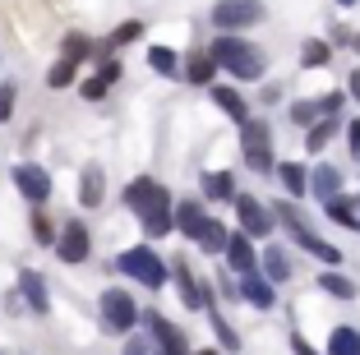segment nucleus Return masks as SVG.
<instances>
[{
  "mask_svg": "<svg viewBox=\"0 0 360 355\" xmlns=\"http://www.w3.org/2000/svg\"><path fill=\"white\" fill-rule=\"evenodd\" d=\"M125 208L139 217V226H143V235L148 240H162V235H171V189L158 185L153 176H134L125 185Z\"/></svg>",
  "mask_w": 360,
  "mask_h": 355,
  "instance_id": "nucleus-1",
  "label": "nucleus"
},
{
  "mask_svg": "<svg viewBox=\"0 0 360 355\" xmlns=\"http://www.w3.org/2000/svg\"><path fill=\"white\" fill-rule=\"evenodd\" d=\"M208 56L217 60V70H226L231 79H240V84H255V79H264V70H268V56L259 51L255 42L236 37V32H222V37L208 46Z\"/></svg>",
  "mask_w": 360,
  "mask_h": 355,
  "instance_id": "nucleus-2",
  "label": "nucleus"
},
{
  "mask_svg": "<svg viewBox=\"0 0 360 355\" xmlns=\"http://www.w3.org/2000/svg\"><path fill=\"white\" fill-rule=\"evenodd\" d=\"M116 272H125L129 282L148 286V291H162V286H167V277H171L167 259H158V254H153L148 245H134V250L116 254Z\"/></svg>",
  "mask_w": 360,
  "mask_h": 355,
  "instance_id": "nucleus-3",
  "label": "nucleus"
},
{
  "mask_svg": "<svg viewBox=\"0 0 360 355\" xmlns=\"http://www.w3.org/2000/svg\"><path fill=\"white\" fill-rule=\"evenodd\" d=\"M240 157H245V167L259 171V176H273V138H268V125L264 120H250L245 115L240 120Z\"/></svg>",
  "mask_w": 360,
  "mask_h": 355,
  "instance_id": "nucleus-4",
  "label": "nucleus"
},
{
  "mask_svg": "<svg viewBox=\"0 0 360 355\" xmlns=\"http://www.w3.org/2000/svg\"><path fill=\"white\" fill-rule=\"evenodd\" d=\"M273 221H282V226L291 231V240H296L300 250H309V254H314V259H323V263H328V268H338V263H342V254L333 250L328 240H319L314 231H309L305 221L296 217V208H291V203H277V208H273Z\"/></svg>",
  "mask_w": 360,
  "mask_h": 355,
  "instance_id": "nucleus-5",
  "label": "nucleus"
},
{
  "mask_svg": "<svg viewBox=\"0 0 360 355\" xmlns=\"http://www.w3.org/2000/svg\"><path fill=\"white\" fill-rule=\"evenodd\" d=\"M97 314H102V328L106 333H120L129 337L139 323V304L129 291H120V286H111V291H102V300H97Z\"/></svg>",
  "mask_w": 360,
  "mask_h": 355,
  "instance_id": "nucleus-6",
  "label": "nucleus"
},
{
  "mask_svg": "<svg viewBox=\"0 0 360 355\" xmlns=\"http://www.w3.org/2000/svg\"><path fill=\"white\" fill-rule=\"evenodd\" d=\"M208 19H212V28H222V32L250 28V23L264 19V0H217Z\"/></svg>",
  "mask_w": 360,
  "mask_h": 355,
  "instance_id": "nucleus-7",
  "label": "nucleus"
},
{
  "mask_svg": "<svg viewBox=\"0 0 360 355\" xmlns=\"http://www.w3.org/2000/svg\"><path fill=\"white\" fill-rule=\"evenodd\" d=\"M56 259L60 263H70V268H75V263H88V254H93V231L84 226V221H65L60 231H56Z\"/></svg>",
  "mask_w": 360,
  "mask_h": 355,
  "instance_id": "nucleus-8",
  "label": "nucleus"
},
{
  "mask_svg": "<svg viewBox=\"0 0 360 355\" xmlns=\"http://www.w3.org/2000/svg\"><path fill=\"white\" fill-rule=\"evenodd\" d=\"M10 180H14V189H19L32 208H42V203L51 199V171L37 167V162H19V167L10 171Z\"/></svg>",
  "mask_w": 360,
  "mask_h": 355,
  "instance_id": "nucleus-9",
  "label": "nucleus"
},
{
  "mask_svg": "<svg viewBox=\"0 0 360 355\" xmlns=\"http://www.w3.org/2000/svg\"><path fill=\"white\" fill-rule=\"evenodd\" d=\"M231 203H236V217H240V235H250V240L273 235V212H268L255 194H231Z\"/></svg>",
  "mask_w": 360,
  "mask_h": 355,
  "instance_id": "nucleus-10",
  "label": "nucleus"
},
{
  "mask_svg": "<svg viewBox=\"0 0 360 355\" xmlns=\"http://www.w3.org/2000/svg\"><path fill=\"white\" fill-rule=\"evenodd\" d=\"M171 282H176V291H180V300H185V309H208V304H212V286L199 282V277H194V268H190L185 259L171 263Z\"/></svg>",
  "mask_w": 360,
  "mask_h": 355,
  "instance_id": "nucleus-11",
  "label": "nucleus"
},
{
  "mask_svg": "<svg viewBox=\"0 0 360 355\" xmlns=\"http://www.w3.org/2000/svg\"><path fill=\"white\" fill-rule=\"evenodd\" d=\"M143 323H148V333H153V342H158V355H190V337L180 333L171 318H162L158 309H148L143 314Z\"/></svg>",
  "mask_w": 360,
  "mask_h": 355,
  "instance_id": "nucleus-12",
  "label": "nucleus"
},
{
  "mask_svg": "<svg viewBox=\"0 0 360 355\" xmlns=\"http://www.w3.org/2000/svg\"><path fill=\"white\" fill-rule=\"evenodd\" d=\"M120 60L116 56H102V65H97L93 74H88V79H79V97H84V102H102L106 93H111V84H120Z\"/></svg>",
  "mask_w": 360,
  "mask_h": 355,
  "instance_id": "nucleus-13",
  "label": "nucleus"
},
{
  "mask_svg": "<svg viewBox=\"0 0 360 355\" xmlns=\"http://www.w3.org/2000/svg\"><path fill=\"white\" fill-rule=\"evenodd\" d=\"M19 300H23V309H32V314L51 309V291H46V282L32 268H19Z\"/></svg>",
  "mask_w": 360,
  "mask_h": 355,
  "instance_id": "nucleus-14",
  "label": "nucleus"
},
{
  "mask_svg": "<svg viewBox=\"0 0 360 355\" xmlns=\"http://www.w3.org/2000/svg\"><path fill=\"white\" fill-rule=\"evenodd\" d=\"M203 203L199 199H185V203H171V226L185 235V240H199V231H203Z\"/></svg>",
  "mask_w": 360,
  "mask_h": 355,
  "instance_id": "nucleus-15",
  "label": "nucleus"
},
{
  "mask_svg": "<svg viewBox=\"0 0 360 355\" xmlns=\"http://www.w3.org/2000/svg\"><path fill=\"white\" fill-rule=\"evenodd\" d=\"M305 194L309 199H338L342 194V171L338 167H314V171H305Z\"/></svg>",
  "mask_w": 360,
  "mask_h": 355,
  "instance_id": "nucleus-16",
  "label": "nucleus"
},
{
  "mask_svg": "<svg viewBox=\"0 0 360 355\" xmlns=\"http://www.w3.org/2000/svg\"><path fill=\"white\" fill-rule=\"evenodd\" d=\"M222 259L231 263V272L240 277V272H255L259 268V254H255V245H250V235H240V231H231L226 235V250H222Z\"/></svg>",
  "mask_w": 360,
  "mask_h": 355,
  "instance_id": "nucleus-17",
  "label": "nucleus"
},
{
  "mask_svg": "<svg viewBox=\"0 0 360 355\" xmlns=\"http://www.w3.org/2000/svg\"><path fill=\"white\" fill-rule=\"evenodd\" d=\"M236 295H245V300L255 304V309H273V286L259 277V268H255V272H240V277H236Z\"/></svg>",
  "mask_w": 360,
  "mask_h": 355,
  "instance_id": "nucleus-18",
  "label": "nucleus"
},
{
  "mask_svg": "<svg viewBox=\"0 0 360 355\" xmlns=\"http://www.w3.org/2000/svg\"><path fill=\"white\" fill-rule=\"evenodd\" d=\"M139 37H143V23H139V19H125V23H116V28H111L102 42H97V51H93V56H111V51H120V46L139 42Z\"/></svg>",
  "mask_w": 360,
  "mask_h": 355,
  "instance_id": "nucleus-19",
  "label": "nucleus"
},
{
  "mask_svg": "<svg viewBox=\"0 0 360 355\" xmlns=\"http://www.w3.org/2000/svg\"><path fill=\"white\" fill-rule=\"evenodd\" d=\"M102 199H106V171L84 167V176H79V203L84 208H102Z\"/></svg>",
  "mask_w": 360,
  "mask_h": 355,
  "instance_id": "nucleus-20",
  "label": "nucleus"
},
{
  "mask_svg": "<svg viewBox=\"0 0 360 355\" xmlns=\"http://www.w3.org/2000/svg\"><path fill=\"white\" fill-rule=\"evenodd\" d=\"M212 74H217V60H212L203 46H194V51L185 56V84L203 88V84H212Z\"/></svg>",
  "mask_w": 360,
  "mask_h": 355,
  "instance_id": "nucleus-21",
  "label": "nucleus"
},
{
  "mask_svg": "<svg viewBox=\"0 0 360 355\" xmlns=\"http://www.w3.org/2000/svg\"><path fill=\"white\" fill-rule=\"evenodd\" d=\"M259 268H264V277H268V282H277V286H282V282H291V259H286V254L277 250V245L259 254Z\"/></svg>",
  "mask_w": 360,
  "mask_h": 355,
  "instance_id": "nucleus-22",
  "label": "nucleus"
},
{
  "mask_svg": "<svg viewBox=\"0 0 360 355\" xmlns=\"http://www.w3.org/2000/svg\"><path fill=\"white\" fill-rule=\"evenodd\" d=\"M75 84H79V60L60 56V60L46 70V88H51V93H60V88H75Z\"/></svg>",
  "mask_w": 360,
  "mask_h": 355,
  "instance_id": "nucleus-23",
  "label": "nucleus"
},
{
  "mask_svg": "<svg viewBox=\"0 0 360 355\" xmlns=\"http://www.w3.org/2000/svg\"><path fill=\"white\" fill-rule=\"evenodd\" d=\"M212 102L222 106V111H226V115H231L236 125H240L245 115H250V102H245V97H240V93H236V88H222V84H212Z\"/></svg>",
  "mask_w": 360,
  "mask_h": 355,
  "instance_id": "nucleus-24",
  "label": "nucleus"
},
{
  "mask_svg": "<svg viewBox=\"0 0 360 355\" xmlns=\"http://www.w3.org/2000/svg\"><path fill=\"white\" fill-rule=\"evenodd\" d=\"M333 134H338V115H319V125H309V129H305V148H309V157L323 153Z\"/></svg>",
  "mask_w": 360,
  "mask_h": 355,
  "instance_id": "nucleus-25",
  "label": "nucleus"
},
{
  "mask_svg": "<svg viewBox=\"0 0 360 355\" xmlns=\"http://www.w3.org/2000/svg\"><path fill=\"white\" fill-rule=\"evenodd\" d=\"M273 171H277V180H282V189L291 199H309L305 194V167H300V162H282V167H273Z\"/></svg>",
  "mask_w": 360,
  "mask_h": 355,
  "instance_id": "nucleus-26",
  "label": "nucleus"
},
{
  "mask_svg": "<svg viewBox=\"0 0 360 355\" xmlns=\"http://www.w3.org/2000/svg\"><path fill=\"white\" fill-rule=\"evenodd\" d=\"M93 51H97V42L88 37V32H65V42H60V56H70V60H93Z\"/></svg>",
  "mask_w": 360,
  "mask_h": 355,
  "instance_id": "nucleus-27",
  "label": "nucleus"
},
{
  "mask_svg": "<svg viewBox=\"0 0 360 355\" xmlns=\"http://www.w3.org/2000/svg\"><path fill=\"white\" fill-rule=\"evenodd\" d=\"M226 235H231V231H226L222 221H212V217H208V221H203V231H199V240H194V245H199L203 254H222V250H226Z\"/></svg>",
  "mask_w": 360,
  "mask_h": 355,
  "instance_id": "nucleus-28",
  "label": "nucleus"
},
{
  "mask_svg": "<svg viewBox=\"0 0 360 355\" xmlns=\"http://www.w3.org/2000/svg\"><path fill=\"white\" fill-rule=\"evenodd\" d=\"M231 194H236L231 171H208V176H203V199H231Z\"/></svg>",
  "mask_w": 360,
  "mask_h": 355,
  "instance_id": "nucleus-29",
  "label": "nucleus"
},
{
  "mask_svg": "<svg viewBox=\"0 0 360 355\" xmlns=\"http://www.w3.org/2000/svg\"><path fill=\"white\" fill-rule=\"evenodd\" d=\"M319 291H328V295H338V300H356V282H347L342 272H319Z\"/></svg>",
  "mask_w": 360,
  "mask_h": 355,
  "instance_id": "nucleus-30",
  "label": "nucleus"
},
{
  "mask_svg": "<svg viewBox=\"0 0 360 355\" xmlns=\"http://www.w3.org/2000/svg\"><path fill=\"white\" fill-rule=\"evenodd\" d=\"M328 355H360V333H356V328H333Z\"/></svg>",
  "mask_w": 360,
  "mask_h": 355,
  "instance_id": "nucleus-31",
  "label": "nucleus"
},
{
  "mask_svg": "<svg viewBox=\"0 0 360 355\" xmlns=\"http://www.w3.org/2000/svg\"><path fill=\"white\" fill-rule=\"evenodd\" d=\"M328 60H333V46H328V42H319V37H309V42L300 46V65H305V70H323Z\"/></svg>",
  "mask_w": 360,
  "mask_h": 355,
  "instance_id": "nucleus-32",
  "label": "nucleus"
},
{
  "mask_svg": "<svg viewBox=\"0 0 360 355\" xmlns=\"http://www.w3.org/2000/svg\"><path fill=\"white\" fill-rule=\"evenodd\" d=\"M148 65H153V74H162V79L180 74V60H176V51H171V46H148Z\"/></svg>",
  "mask_w": 360,
  "mask_h": 355,
  "instance_id": "nucleus-33",
  "label": "nucleus"
},
{
  "mask_svg": "<svg viewBox=\"0 0 360 355\" xmlns=\"http://www.w3.org/2000/svg\"><path fill=\"white\" fill-rule=\"evenodd\" d=\"M28 231H32V240H37V245H46V250L56 245V221L46 217L42 208H32V217H28Z\"/></svg>",
  "mask_w": 360,
  "mask_h": 355,
  "instance_id": "nucleus-34",
  "label": "nucleus"
},
{
  "mask_svg": "<svg viewBox=\"0 0 360 355\" xmlns=\"http://www.w3.org/2000/svg\"><path fill=\"white\" fill-rule=\"evenodd\" d=\"M208 323H212V333H217V342H222L226 351H240V337H236V328L217 314V304H208Z\"/></svg>",
  "mask_w": 360,
  "mask_h": 355,
  "instance_id": "nucleus-35",
  "label": "nucleus"
},
{
  "mask_svg": "<svg viewBox=\"0 0 360 355\" xmlns=\"http://www.w3.org/2000/svg\"><path fill=\"white\" fill-rule=\"evenodd\" d=\"M328 217L342 221V226H351V231H360V208L347 203V199H328Z\"/></svg>",
  "mask_w": 360,
  "mask_h": 355,
  "instance_id": "nucleus-36",
  "label": "nucleus"
},
{
  "mask_svg": "<svg viewBox=\"0 0 360 355\" xmlns=\"http://www.w3.org/2000/svg\"><path fill=\"white\" fill-rule=\"evenodd\" d=\"M14 102H19V84H14V79H5V84H0V125H5V120H14Z\"/></svg>",
  "mask_w": 360,
  "mask_h": 355,
  "instance_id": "nucleus-37",
  "label": "nucleus"
},
{
  "mask_svg": "<svg viewBox=\"0 0 360 355\" xmlns=\"http://www.w3.org/2000/svg\"><path fill=\"white\" fill-rule=\"evenodd\" d=\"M291 120H296L300 129H309L319 120V102H309V97H305V102H291Z\"/></svg>",
  "mask_w": 360,
  "mask_h": 355,
  "instance_id": "nucleus-38",
  "label": "nucleus"
},
{
  "mask_svg": "<svg viewBox=\"0 0 360 355\" xmlns=\"http://www.w3.org/2000/svg\"><path fill=\"white\" fill-rule=\"evenodd\" d=\"M342 102H347V93H328V97H319V115H342Z\"/></svg>",
  "mask_w": 360,
  "mask_h": 355,
  "instance_id": "nucleus-39",
  "label": "nucleus"
},
{
  "mask_svg": "<svg viewBox=\"0 0 360 355\" xmlns=\"http://www.w3.org/2000/svg\"><path fill=\"white\" fill-rule=\"evenodd\" d=\"M347 153L360 157V115H351V120H347Z\"/></svg>",
  "mask_w": 360,
  "mask_h": 355,
  "instance_id": "nucleus-40",
  "label": "nucleus"
},
{
  "mask_svg": "<svg viewBox=\"0 0 360 355\" xmlns=\"http://www.w3.org/2000/svg\"><path fill=\"white\" fill-rule=\"evenodd\" d=\"M120 355H153V346L143 342V337H129V342H125V351H120Z\"/></svg>",
  "mask_w": 360,
  "mask_h": 355,
  "instance_id": "nucleus-41",
  "label": "nucleus"
},
{
  "mask_svg": "<svg viewBox=\"0 0 360 355\" xmlns=\"http://www.w3.org/2000/svg\"><path fill=\"white\" fill-rule=\"evenodd\" d=\"M291 351H296V355H314V346H309L305 337H291Z\"/></svg>",
  "mask_w": 360,
  "mask_h": 355,
  "instance_id": "nucleus-42",
  "label": "nucleus"
},
{
  "mask_svg": "<svg viewBox=\"0 0 360 355\" xmlns=\"http://www.w3.org/2000/svg\"><path fill=\"white\" fill-rule=\"evenodd\" d=\"M5 309H10V314H19V309H23V300H19V291H10V295H5Z\"/></svg>",
  "mask_w": 360,
  "mask_h": 355,
  "instance_id": "nucleus-43",
  "label": "nucleus"
},
{
  "mask_svg": "<svg viewBox=\"0 0 360 355\" xmlns=\"http://www.w3.org/2000/svg\"><path fill=\"white\" fill-rule=\"evenodd\" d=\"M347 93H351V97H360V70H351V79H347Z\"/></svg>",
  "mask_w": 360,
  "mask_h": 355,
  "instance_id": "nucleus-44",
  "label": "nucleus"
},
{
  "mask_svg": "<svg viewBox=\"0 0 360 355\" xmlns=\"http://www.w3.org/2000/svg\"><path fill=\"white\" fill-rule=\"evenodd\" d=\"M351 46H356V51H360V32H351Z\"/></svg>",
  "mask_w": 360,
  "mask_h": 355,
  "instance_id": "nucleus-45",
  "label": "nucleus"
},
{
  "mask_svg": "<svg viewBox=\"0 0 360 355\" xmlns=\"http://www.w3.org/2000/svg\"><path fill=\"white\" fill-rule=\"evenodd\" d=\"M338 5H347V10H351V5H356V0H338Z\"/></svg>",
  "mask_w": 360,
  "mask_h": 355,
  "instance_id": "nucleus-46",
  "label": "nucleus"
},
{
  "mask_svg": "<svg viewBox=\"0 0 360 355\" xmlns=\"http://www.w3.org/2000/svg\"><path fill=\"white\" fill-rule=\"evenodd\" d=\"M194 355H217V351H194Z\"/></svg>",
  "mask_w": 360,
  "mask_h": 355,
  "instance_id": "nucleus-47",
  "label": "nucleus"
}]
</instances>
